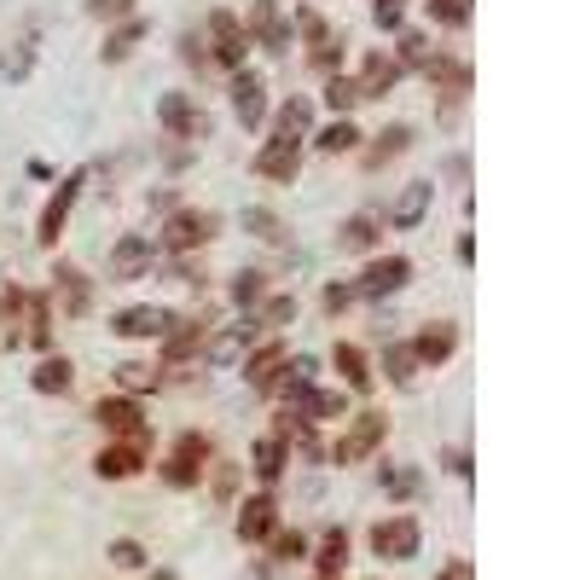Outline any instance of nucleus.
<instances>
[{"instance_id": "obj_1", "label": "nucleus", "mask_w": 580, "mask_h": 580, "mask_svg": "<svg viewBox=\"0 0 580 580\" xmlns=\"http://www.w3.org/2000/svg\"><path fill=\"white\" fill-rule=\"evenodd\" d=\"M215 233H221V221L210 210H169L157 250H163V256H192V250H204Z\"/></svg>"}, {"instance_id": "obj_2", "label": "nucleus", "mask_w": 580, "mask_h": 580, "mask_svg": "<svg viewBox=\"0 0 580 580\" xmlns=\"http://www.w3.org/2000/svg\"><path fill=\"white\" fill-rule=\"evenodd\" d=\"M384 436H389V418L366 407V413H355V418H348V430L337 436L332 459H337V465H360V459H372V452L384 447Z\"/></svg>"}, {"instance_id": "obj_3", "label": "nucleus", "mask_w": 580, "mask_h": 580, "mask_svg": "<svg viewBox=\"0 0 580 580\" xmlns=\"http://www.w3.org/2000/svg\"><path fill=\"white\" fill-rule=\"evenodd\" d=\"M204 465H215V447H210V436L186 430L181 441H174V452L163 459V482H169V488H197V476H204Z\"/></svg>"}, {"instance_id": "obj_4", "label": "nucleus", "mask_w": 580, "mask_h": 580, "mask_svg": "<svg viewBox=\"0 0 580 580\" xmlns=\"http://www.w3.org/2000/svg\"><path fill=\"white\" fill-rule=\"evenodd\" d=\"M256 343H262V325H256V314H244L238 325H221L215 337H204V348H197V355H204L210 366H233V360H244Z\"/></svg>"}, {"instance_id": "obj_5", "label": "nucleus", "mask_w": 580, "mask_h": 580, "mask_svg": "<svg viewBox=\"0 0 580 580\" xmlns=\"http://www.w3.org/2000/svg\"><path fill=\"white\" fill-rule=\"evenodd\" d=\"M250 47H267V53H291V23L279 18V0H250V12L238 18Z\"/></svg>"}, {"instance_id": "obj_6", "label": "nucleus", "mask_w": 580, "mask_h": 580, "mask_svg": "<svg viewBox=\"0 0 580 580\" xmlns=\"http://www.w3.org/2000/svg\"><path fill=\"white\" fill-rule=\"evenodd\" d=\"M418 522L407 517V511H395V517H384V522H377L372 528V551H377V558H384V563H407V558H418Z\"/></svg>"}, {"instance_id": "obj_7", "label": "nucleus", "mask_w": 580, "mask_h": 580, "mask_svg": "<svg viewBox=\"0 0 580 580\" xmlns=\"http://www.w3.org/2000/svg\"><path fill=\"white\" fill-rule=\"evenodd\" d=\"M93 424H99V430H111L116 441H145V413H140V400H129V395L93 400Z\"/></svg>"}, {"instance_id": "obj_8", "label": "nucleus", "mask_w": 580, "mask_h": 580, "mask_svg": "<svg viewBox=\"0 0 580 580\" xmlns=\"http://www.w3.org/2000/svg\"><path fill=\"white\" fill-rule=\"evenodd\" d=\"M157 122H163L169 140H210V116L197 111L186 93H163L157 99Z\"/></svg>"}, {"instance_id": "obj_9", "label": "nucleus", "mask_w": 580, "mask_h": 580, "mask_svg": "<svg viewBox=\"0 0 580 580\" xmlns=\"http://www.w3.org/2000/svg\"><path fill=\"white\" fill-rule=\"evenodd\" d=\"M174 319H181V314H174V308H151V302H134V308H116L111 314V332L116 337H169L174 332Z\"/></svg>"}, {"instance_id": "obj_10", "label": "nucleus", "mask_w": 580, "mask_h": 580, "mask_svg": "<svg viewBox=\"0 0 580 580\" xmlns=\"http://www.w3.org/2000/svg\"><path fill=\"white\" fill-rule=\"evenodd\" d=\"M296 30L308 35V59H314L319 70H332V75H337V59H343V35H337V30H332V23L319 18L314 7H302V12H296Z\"/></svg>"}, {"instance_id": "obj_11", "label": "nucleus", "mask_w": 580, "mask_h": 580, "mask_svg": "<svg viewBox=\"0 0 580 580\" xmlns=\"http://www.w3.org/2000/svg\"><path fill=\"white\" fill-rule=\"evenodd\" d=\"M210 53H215V64H226V70H244L250 35H244V23H238L233 12H210Z\"/></svg>"}, {"instance_id": "obj_12", "label": "nucleus", "mask_w": 580, "mask_h": 580, "mask_svg": "<svg viewBox=\"0 0 580 580\" xmlns=\"http://www.w3.org/2000/svg\"><path fill=\"white\" fill-rule=\"evenodd\" d=\"M413 279V262L407 256H377L366 262V273L355 279V296H395V291H407Z\"/></svg>"}, {"instance_id": "obj_13", "label": "nucleus", "mask_w": 580, "mask_h": 580, "mask_svg": "<svg viewBox=\"0 0 580 580\" xmlns=\"http://www.w3.org/2000/svg\"><path fill=\"white\" fill-rule=\"evenodd\" d=\"M151 262H157V244L140 238V233H129V238H116V244H111V279H116V285L145 279Z\"/></svg>"}, {"instance_id": "obj_14", "label": "nucleus", "mask_w": 580, "mask_h": 580, "mask_svg": "<svg viewBox=\"0 0 580 580\" xmlns=\"http://www.w3.org/2000/svg\"><path fill=\"white\" fill-rule=\"evenodd\" d=\"M273 528H279V499H273V493H256V499H244V506H238V540L244 546L273 540Z\"/></svg>"}, {"instance_id": "obj_15", "label": "nucleus", "mask_w": 580, "mask_h": 580, "mask_svg": "<svg viewBox=\"0 0 580 580\" xmlns=\"http://www.w3.org/2000/svg\"><path fill=\"white\" fill-rule=\"evenodd\" d=\"M400 70L384 47H372V53L360 59V70H355V88H360V99H384V93H395V82H400Z\"/></svg>"}, {"instance_id": "obj_16", "label": "nucleus", "mask_w": 580, "mask_h": 580, "mask_svg": "<svg viewBox=\"0 0 580 580\" xmlns=\"http://www.w3.org/2000/svg\"><path fill=\"white\" fill-rule=\"evenodd\" d=\"M233 116L244 122V129H262L267 116V82L256 70H233Z\"/></svg>"}, {"instance_id": "obj_17", "label": "nucleus", "mask_w": 580, "mask_h": 580, "mask_svg": "<svg viewBox=\"0 0 580 580\" xmlns=\"http://www.w3.org/2000/svg\"><path fill=\"white\" fill-rule=\"evenodd\" d=\"M452 348H459V325H452V319H430V325H424V332L413 337L418 366H447Z\"/></svg>"}, {"instance_id": "obj_18", "label": "nucleus", "mask_w": 580, "mask_h": 580, "mask_svg": "<svg viewBox=\"0 0 580 580\" xmlns=\"http://www.w3.org/2000/svg\"><path fill=\"white\" fill-rule=\"evenodd\" d=\"M75 197H82V174H70V181L47 197V210H41V226H35V238L41 244H59V233H64V221H70V210H75Z\"/></svg>"}, {"instance_id": "obj_19", "label": "nucleus", "mask_w": 580, "mask_h": 580, "mask_svg": "<svg viewBox=\"0 0 580 580\" xmlns=\"http://www.w3.org/2000/svg\"><path fill=\"white\" fill-rule=\"evenodd\" d=\"M93 470L105 476V482H129V476L145 470V452H140V441H111V447H99Z\"/></svg>"}, {"instance_id": "obj_20", "label": "nucleus", "mask_w": 580, "mask_h": 580, "mask_svg": "<svg viewBox=\"0 0 580 580\" xmlns=\"http://www.w3.org/2000/svg\"><path fill=\"white\" fill-rule=\"evenodd\" d=\"M53 291H59V308H64L70 319L93 308V285H88V273H82V267H70V262L53 267Z\"/></svg>"}, {"instance_id": "obj_21", "label": "nucleus", "mask_w": 580, "mask_h": 580, "mask_svg": "<svg viewBox=\"0 0 580 580\" xmlns=\"http://www.w3.org/2000/svg\"><path fill=\"white\" fill-rule=\"evenodd\" d=\"M343 569H348V528L332 522L319 535V546H314V580H337Z\"/></svg>"}, {"instance_id": "obj_22", "label": "nucleus", "mask_w": 580, "mask_h": 580, "mask_svg": "<svg viewBox=\"0 0 580 580\" xmlns=\"http://www.w3.org/2000/svg\"><path fill=\"white\" fill-rule=\"evenodd\" d=\"M285 465H291V441H279V436H256V447H250V470H256V482H279L285 476Z\"/></svg>"}, {"instance_id": "obj_23", "label": "nucleus", "mask_w": 580, "mask_h": 580, "mask_svg": "<svg viewBox=\"0 0 580 580\" xmlns=\"http://www.w3.org/2000/svg\"><path fill=\"white\" fill-rule=\"evenodd\" d=\"M291 413H296L302 424H319V418H343V413H348V395H343V389H302V395L291 400Z\"/></svg>"}, {"instance_id": "obj_24", "label": "nucleus", "mask_w": 580, "mask_h": 580, "mask_svg": "<svg viewBox=\"0 0 580 580\" xmlns=\"http://www.w3.org/2000/svg\"><path fill=\"white\" fill-rule=\"evenodd\" d=\"M296 163H302V145H291V140H273V134H267V145L256 151V174H267V181H291V174H296Z\"/></svg>"}, {"instance_id": "obj_25", "label": "nucleus", "mask_w": 580, "mask_h": 580, "mask_svg": "<svg viewBox=\"0 0 580 580\" xmlns=\"http://www.w3.org/2000/svg\"><path fill=\"white\" fill-rule=\"evenodd\" d=\"M204 325H197V319H174V332L163 337V366H181V360H192L197 355V348H204ZM157 366V372H163Z\"/></svg>"}, {"instance_id": "obj_26", "label": "nucleus", "mask_w": 580, "mask_h": 580, "mask_svg": "<svg viewBox=\"0 0 580 580\" xmlns=\"http://www.w3.org/2000/svg\"><path fill=\"white\" fill-rule=\"evenodd\" d=\"M314 134V105L308 99H285L279 105V116H273V140H291V145H302Z\"/></svg>"}, {"instance_id": "obj_27", "label": "nucleus", "mask_w": 580, "mask_h": 580, "mask_svg": "<svg viewBox=\"0 0 580 580\" xmlns=\"http://www.w3.org/2000/svg\"><path fill=\"white\" fill-rule=\"evenodd\" d=\"M291 360V348L285 343H262L256 348V355H244V377H250V384H256L262 395L273 389V377H279V366Z\"/></svg>"}, {"instance_id": "obj_28", "label": "nucleus", "mask_w": 580, "mask_h": 580, "mask_svg": "<svg viewBox=\"0 0 580 580\" xmlns=\"http://www.w3.org/2000/svg\"><path fill=\"white\" fill-rule=\"evenodd\" d=\"M430 197H436L430 181H407V186H400V197H395V210H389V221L395 226H418L424 210H430Z\"/></svg>"}, {"instance_id": "obj_29", "label": "nucleus", "mask_w": 580, "mask_h": 580, "mask_svg": "<svg viewBox=\"0 0 580 580\" xmlns=\"http://www.w3.org/2000/svg\"><path fill=\"white\" fill-rule=\"evenodd\" d=\"M30 384H35L41 395H70V389H75V366H70L64 355H41V366L30 372Z\"/></svg>"}, {"instance_id": "obj_30", "label": "nucleus", "mask_w": 580, "mask_h": 580, "mask_svg": "<svg viewBox=\"0 0 580 580\" xmlns=\"http://www.w3.org/2000/svg\"><path fill=\"white\" fill-rule=\"evenodd\" d=\"M400 151H413V129H407V122H389V129L377 134V145H366V169H384V163H395Z\"/></svg>"}, {"instance_id": "obj_31", "label": "nucleus", "mask_w": 580, "mask_h": 580, "mask_svg": "<svg viewBox=\"0 0 580 580\" xmlns=\"http://www.w3.org/2000/svg\"><path fill=\"white\" fill-rule=\"evenodd\" d=\"M424 70H430L436 93H447V99H465V93H470V64H465V59H430Z\"/></svg>"}, {"instance_id": "obj_32", "label": "nucleus", "mask_w": 580, "mask_h": 580, "mask_svg": "<svg viewBox=\"0 0 580 580\" xmlns=\"http://www.w3.org/2000/svg\"><path fill=\"white\" fill-rule=\"evenodd\" d=\"M332 366L343 372L348 389H366V384H372V366H366V348H360V343H337V348H332Z\"/></svg>"}, {"instance_id": "obj_33", "label": "nucleus", "mask_w": 580, "mask_h": 580, "mask_svg": "<svg viewBox=\"0 0 580 580\" xmlns=\"http://www.w3.org/2000/svg\"><path fill=\"white\" fill-rule=\"evenodd\" d=\"M400 70H424L436 59V47H430V35H418V30H400V41H395V53H389Z\"/></svg>"}, {"instance_id": "obj_34", "label": "nucleus", "mask_w": 580, "mask_h": 580, "mask_svg": "<svg viewBox=\"0 0 580 580\" xmlns=\"http://www.w3.org/2000/svg\"><path fill=\"white\" fill-rule=\"evenodd\" d=\"M140 35H145V18H122V30H111V35H105V47H99V59H105V64L129 59Z\"/></svg>"}, {"instance_id": "obj_35", "label": "nucleus", "mask_w": 580, "mask_h": 580, "mask_svg": "<svg viewBox=\"0 0 580 580\" xmlns=\"http://www.w3.org/2000/svg\"><path fill=\"white\" fill-rule=\"evenodd\" d=\"M250 314H256L262 337H267V332H279V325H291V319H296V296H262Z\"/></svg>"}, {"instance_id": "obj_36", "label": "nucleus", "mask_w": 580, "mask_h": 580, "mask_svg": "<svg viewBox=\"0 0 580 580\" xmlns=\"http://www.w3.org/2000/svg\"><path fill=\"white\" fill-rule=\"evenodd\" d=\"M267 546H273V563H302V558L314 551V540L302 535V528H273Z\"/></svg>"}, {"instance_id": "obj_37", "label": "nucleus", "mask_w": 580, "mask_h": 580, "mask_svg": "<svg viewBox=\"0 0 580 580\" xmlns=\"http://www.w3.org/2000/svg\"><path fill=\"white\" fill-rule=\"evenodd\" d=\"M384 377L400 389V384H413L418 377V355H413V343H389V355H384Z\"/></svg>"}, {"instance_id": "obj_38", "label": "nucleus", "mask_w": 580, "mask_h": 580, "mask_svg": "<svg viewBox=\"0 0 580 580\" xmlns=\"http://www.w3.org/2000/svg\"><path fill=\"white\" fill-rule=\"evenodd\" d=\"M30 70H35V41H12L0 53V82H23Z\"/></svg>"}, {"instance_id": "obj_39", "label": "nucleus", "mask_w": 580, "mask_h": 580, "mask_svg": "<svg viewBox=\"0 0 580 580\" xmlns=\"http://www.w3.org/2000/svg\"><path fill=\"white\" fill-rule=\"evenodd\" d=\"M337 244L360 256V250H372V244H377V221H372V215H348V221L337 226Z\"/></svg>"}, {"instance_id": "obj_40", "label": "nucleus", "mask_w": 580, "mask_h": 580, "mask_svg": "<svg viewBox=\"0 0 580 580\" xmlns=\"http://www.w3.org/2000/svg\"><path fill=\"white\" fill-rule=\"evenodd\" d=\"M116 384L129 389V400H134V395H145V389H163V372H157V366L129 360V366H116Z\"/></svg>"}, {"instance_id": "obj_41", "label": "nucleus", "mask_w": 580, "mask_h": 580, "mask_svg": "<svg viewBox=\"0 0 580 580\" xmlns=\"http://www.w3.org/2000/svg\"><path fill=\"white\" fill-rule=\"evenodd\" d=\"M267 296V273H256V267H244V273H233V302H238V308L250 314V308H256V302Z\"/></svg>"}, {"instance_id": "obj_42", "label": "nucleus", "mask_w": 580, "mask_h": 580, "mask_svg": "<svg viewBox=\"0 0 580 580\" xmlns=\"http://www.w3.org/2000/svg\"><path fill=\"white\" fill-rule=\"evenodd\" d=\"M314 145H319V151H332V157H343V151H355V145H360V129H355L348 116H337V122H332V129H325Z\"/></svg>"}, {"instance_id": "obj_43", "label": "nucleus", "mask_w": 580, "mask_h": 580, "mask_svg": "<svg viewBox=\"0 0 580 580\" xmlns=\"http://www.w3.org/2000/svg\"><path fill=\"white\" fill-rule=\"evenodd\" d=\"M244 233H256L262 244H285V221L273 210H244Z\"/></svg>"}, {"instance_id": "obj_44", "label": "nucleus", "mask_w": 580, "mask_h": 580, "mask_svg": "<svg viewBox=\"0 0 580 580\" xmlns=\"http://www.w3.org/2000/svg\"><path fill=\"white\" fill-rule=\"evenodd\" d=\"M325 105H332V111H355V105H360L355 75H332V82H325Z\"/></svg>"}, {"instance_id": "obj_45", "label": "nucleus", "mask_w": 580, "mask_h": 580, "mask_svg": "<svg viewBox=\"0 0 580 580\" xmlns=\"http://www.w3.org/2000/svg\"><path fill=\"white\" fill-rule=\"evenodd\" d=\"M430 18L441 30H465L470 23V0H430Z\"/></svg>"}, {"instance_id": "obj_46", "label": "nucleus", "mask_w": 580, "mask_h": 580, "mask_svg": "<svg viewBox=\"0 0 580 580\" xmlns=\"http://www.w3.org/2000/svg\"><path fill=\"white\" fill-rule=\"evenodd\" d=\"M384 488H389L395 499H413V493L424 488V476H418V470H407V465H389V470H384Z\"/></svg>"}, {"instance_id": "obj_47", "label": "nucleus", "mask_w": 580, "mask_h": 580, "mask_svg": "<svg viewBox=\"0 0 580 580\" xmlns=\"http://www.w3.org/2000/svg\"><path fill=\"white\" fill-rule=\"evenodd\" d=\"M30 348H53V325H47V302L41 296H30Z\"/></svg>"}, {"instance_id": "obj_48", "label": "nucleus", "mask_w": 580, "mask_h": 580, "mask_svg": "<svg viewBox=\"0 0 580 580\" xmlns=\"http://www.w3.org/2000/svg\"><path fill=\"white\" fill-rule=\"evenodd\" d=\"M105 558H111L116 569H140V563H145V546H140V540H111Z\"/></svg>"}, {"instance_id": "obj_49", "label": "nucleus", "mask_w": 580, "mask_h": 580, "mask_svg": "<svg viewBox=\"0 0 580 580\" xmlns=\"http://www.w3.org/2000/svg\"><path fill=\"white\" fill-rule=\"evenodd\" d=\"M18 314H30V291H23V285L0 291V319H18Z\"/></svg>"}, {"instance_id": "obj_50", "label": "nucleus", "mask_w": 580, "mask_h": 580, "mask_svg": "<svg viewBox=\"0 0 580 580\" xmlns=\"http://www.w3.org/2000/svg\"><path fill=\"white\" fill-rule=\"evenodd\" d=\"M88 12L105 18V23H116V18H134V0H88Z\"/></svg>"}, {"instance_id": "obj_51", "label": "nucleus", "mask_w": 580, "mask_h": 580, "mask_svg": "<svg viewBox=\"0 0 580 580\" xmlns=\"http://www.w3.org/2000/svg\"><path fill=\"white\" fill-rule=\"evenodd\" d=\"M377 30H400V18H407V0H377Z\"/></svg>"}, {"instance_id": "obj_52", "label": "nucleus", "mask_w": 580, "mask_h": 580, "mask_svg": "<svg viewBox=\"0 0 580 580\" xmlns=\"http://www.w3.org/2000/svg\"><path fill=\"white\" fill-rule=\"evenodd\" d=\"M355 302V285H325V314H343Z\"/></svg>"}, {"instance_id": "obj_53", "label": "nucleus", "mask_w": 580, "mask_h": 580, "mask_svg": "<svg viewBox=\"0 0 580 580\" xmlns=\"http://www.w3.org/2000/svg\"><path fill=\"white\" fill-rule=\"evenodd\" d=\"M238 488V465H215V499H233Z\"/></svg>"}, {"instance_id": "obj_54", "label": "nucleus", "mask_w": 580, "mask_h": 580, "mask_svg": "<svg viewBox=\"0 0 580 580\" xmlns=\"http://www.w3.org/2000/svg\"><path fill=\"white\" fill-rule=\"evenodd\" d=\"M441 580H470V563H447V574Z\"/></svg>"}]
</instances>
